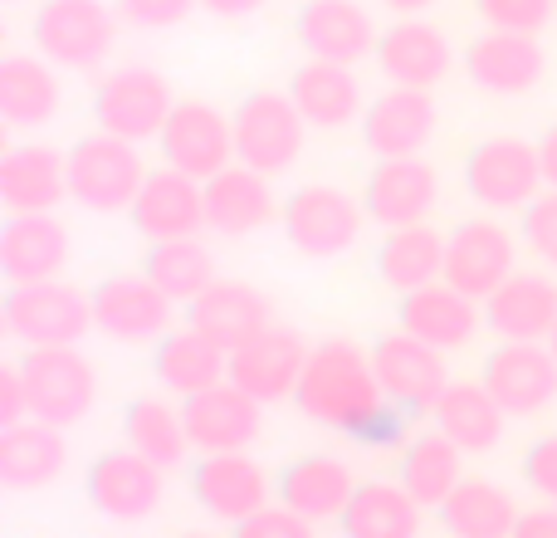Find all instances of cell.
I'll return each instance as SVG.
<instances>
[{
	"label": "cell",
	"instance_id": "obj_15",
	"mask_svg": "<svg viewBox=\"0 0 557 538\" xmlns=\"http://www.w3.org/2000/svg\"><path fill=\"white\" fill-rule=\"evenodd\" d=\"M367 216L386 231L396 225H421L431 221L435 201H441V172L425 162L421 152L416 157H376L372 176L362 186Z\"/></svg>",
	"mask_w": 557,
	"mask_h": 538
},
{
	"label": "cell",
	"instance_id": "obj_35",
	"mask_svg": "<svg viewBox=\"0 0 557 538\" xmlns=\"http://www.w3.org/2000/svg\"><path fill=\"white\" fill-rule=\"evenodd\" d=\"M288 94H294V103L304 108V118L318 133L347 127L362 113V84L352 78V64H333V59L308 54L288 78Z\"/></svg>",
	"mask_w": 557,
	"mask_h": 538
},
{
	"label": "cell",
	"instance_id": "obj_18",
	"mask_svg": "<svg viewBox=\"0 0 557 538\" xmlns=\"http://www.w3.org/2000/svg\"><path fill=\"white\" fill-rule=\"evenodd\" d=\"M484 382L499 396L509 416H539L557 402V353L543 343H513L504 338L490 357H484Z\"/></svg>",
	"mask_w": 557,
	"mask_h": 538
},
{
	"label": "cell",
	"instance_id": "obj_48",
	"mask_svg": "<svg viewBox=\"0 0 557 538\" xmlns=\"http://www.w3.org/2000/svg\"><path fill=\"white\" fill-rule=\"evenodd\" d=\"M29 421V387H25V367L20 363H0V426Z\"/></svg>",
	"mask_w": 557,
	"mask_h": 538
},
{
	"label": "cell",
	"instance_id": "obj_53",
	"mask_svg": "<svg viewBox=\"0 0 557 538\" xmlns=\"http://www.w3.org/2000/svg\"><path fill=\"white\" fill-rule=\"evenodd\" d=\"M548 347H553V353H557V323H553V338H548Z\"/></svg>",
	"mask_w": 557,
	"mask_h": 538
},
{
	"label": "cell",
	"instance_id": "obj_1",
	"mask_svg": "<svg viewBox=\"0 0 557 538\" xmlns=\"http://www.w3.org/2000/svg\"><path fill=\"white\" fill-rule=\"evenodd\" d=\"M298 412L318 426H333V431H362L367 421L386 412V387L376 377L372 353H362L357 343L347 338H327L308 353V367L298 377V392H294Z\"/></svg>",
	"mask_w": 557,
	"mask_h": 538
},
{
	"label": "cell",
	"instance_id": "obj_21",
	"mask_svg": "<svg viewBox=\"0 0 557 538\" xmlns=\"http://www.w3.org/2000/svg\"><path fill=\"white\" fill-rule=\"evenodd\" d=\"M435 98L431 88L392 84L362 108V143L376 157H416L431 147L435 137Z\"/></svg>",
	"mask_w": 557,
	"mask_h": 538
},
{
	"label": "cell",
	"instance_id": "obj_22",
	"mask_svg": "<svg viewBox=\"0 0 557 538\" xmlns=\"http://www.w3.org/2000/svg\"><path fill=\"white\" fill-rule=\"evenodd\" d=\"M69 231L54 211H10L0 225V274L10 284L59 279L69 265Z\"/></svg>",
	"mask_w": 557,
	"mask_h": 538
},
{
	"label": "cell",
	"instance_id": "obj_39",
	"mask_svg": "<svg viewBox=\"0 0 557 538\" xmlns=\"http://www.w3.org/2000/svg\"><path fill=\"white\" fill-rule=\"evenodd\" d=\"M421 514L425 504L401 480H362L337 524L352 538H411L421 529Z\"/></svg>",
	"mask_w": 557,
	"mask_h": 538
},
{
	"label": "cell",
	"instance_id": "obj_30",
	"mask_svg": "<svg viewBox=\"0 0 557 538\" xmlns=\"http://www.w3.org/2000/svg\"><path fill=\"white\" fill-rule=\"evenodd\" d=\"M284 206H274V186L264 172L245 162H231L225 172L206 176V225L221 235H255L264 225H274V216Z\"/></svg>",
	"mask_w": 557,
	"mask_h": 538
},
{
	"label": "cell",
	"instance_id": "obj_43",
	"mask_svg": "<svg viewBox=\"0 0 557 538\" xmlns=\"http://www.w3.org/2000/svg\"><path fill=\"white\" fill-rule=\"evenodd\" d=\"M480 20L490 29H523V35H539L548 29L557 0H474Z\"/></svg>",
	"mask_w": 557,
	"mask_h": 538
},
{
	"label": "cell",
	"instance_id": "obj_36",
	"mask_svg": "<svg viewBox=\"0 0 557 538\" xmlns=\"http://www.w3.org/2000/svg\"><path fill=\"white\" fill-rule=\"evenodd\" d=\"M59 64H49L45 54H5L0 59V118L10 127H45L64 103L59 88Z\"/></svg>",
	"mask_w": 557,
	"mask_h": 538
},
{
	"label": "cell",
	"instance_id": "obj_11",
	"mask_svg": "<svg viewBox=\"0 0 557 538\" xmlns=\"http://www.w3.org/2000/svg\"><path fill=\"white\" fill-rule=\"evenodd\" d=\"M88 500L103 519L113 524H143L162 510L166 500V470L147 461L143 451L123 445V451H103L88 465Z\"/></svg>",
	"mask_w": 557,
	"mask_h": 538
},
{
	"label": "cell",
	"instance_id": "obj_14",
	"mask_svg": "<svg viewBox=\"0 0 557 538\" xmlns=\"http://www.w3.org/2000/svg\"><path fill=\"white\" fill-rule=\"evenodd\" d=\"M182 412H186V431H191V445L201 455L211 451H250L255 436L264 426V402L250 396L240 382H215L206 392L182 396Z\"/></svg>",
	"mask_w": 557,
	"mask_h": 538
},
{
	"label": "cell",
	"instance_id": "obj_12",
	"mask_svg": "<svg viewBox=\"0 0 557 538\" xmlns=\"http://www.w3.org/2000/svg\"><path fill=\"white\" fill-rule=\"evenodd\" d=\"M162 157L191 176H215L235 162V118L221 113L206 98H176L172 118H166L162 137H157Z\"/></svg>",
	"mask_w": 557,
	"mask_h": 538
},
{
	"label": "cell",
	"instance_id": "obj_25",
	"mask_svg": "<svg viewBox=\"0 0 557 538\" xmlns=\"http://www.w3.org/2000/svg\"><path fill=\"white\" fill-rule=\"evenodd\" d=\"M294 35L304 45V54L333 59V64H357V59L376 54L382 29L372 25L367 5H357V0H308L294 20Z\"/></svg>",
	"mask_w": 557,
	"mask_h": 538
},
{
	"label": "cell",
	"instance_id": "obj_9",
	"mask_svg": "<svg viewBox=\"0 0 557 538\" xmlns=\"http://www.w3.org/2000/svg\"><path fill=\"white\" fill-rule=\"evenodd\" d=\"M176 98H172V84H166L157 69L147 64H127V69H113V74L98 84L94 94V118L103 133H117L127 143H157L172 118Z\"/></svg>",
	"mask_w": 557,
	"mask_h": 538
},
{
	"label": "cell",
	"instance_id": "obj_28",
	"mask_svg": "<svg viewBox=\"0 0 557 538\" xmlns=\"http://www.w3.org/2000/svg\"><path fill=\"white\" fill-rule=\"evenodd\" d=\"M69 201V152L49 143H20L0 157V206L10 211H54Z\"/></svg>",
	"mask_w": 557,
	"mask_h": 538
},
{
	"label": "cell",
	"instance_id": "obj_27",
	"mask_svg": "<svg viewBox=\"0 0 557 538\" xmlns=\"http://www.w3.org/2000/svg\"><path fill=\"white\" fill-rule=\"evenodd\" d=\"M186 323H196L201 333H211L225 353H235V347H245L250 338H260L274 318H270V298L255 284H245V279H211V284L186 304Z\"/></svg>",
	"mask_w": 557,
	"mask_h": 538
},
{
	"label": "cell",
	"instance_id": "obj_20",
	"mask_svg": "<svg viewBox=\"0 0 557 538\" xmlns=\"http://www.w3.org/2000/svg\"><path fill=\"white\" fill-rule=\"evenodd\" d=\"M465 69H470V78L484 94L519 98L543 84L548 54H543L539 35H523V29H484V35H474L470 49H465Z\"/></svg>",
	"mask_w": 557,
	"mask_h": 538
},
{
	"label": "cell",
	"instance_id": "obj_32",
	"mask_svg": "<svg viewBox=\"0 0 557 538\" xmlns=\"http://www.w3.org/2000/svg\"><path fill=\"white\" fill-rule=\"evenodd\" d=\"M352 494H357L352 465L337 461V455H298V461H288L284 475H278V500L294 504V510L308 514L313 524L343 519Z\"/></svg>",
	"mask_w": 557,
	"mask_h": 538
},
{
	"label": "cell",
	"instance_id": "obj_4",
	"mask_svg": "<svg viewBox=\"0 0 557 538\" xmlns=\"http://www.w3.org/2000/svg\"><path fill=\"white\" fill-rule=\"evenodd\" d=\"M117 5L108 0H45L35 15V49L59 69L94 74L117 45Z\"/></svg>",
	"mask_w": 557,
	"mask_h": 538
},
{
	"label": "cell",
	"instance_id": "obj_13",
	"mask_svg": "<svg viewBox=\"0 0 557 538\" xmlns=\"http://www.w3.org/2000/svg\"><path fill=\"white\" fill-rule=\"evenodd\" d=\"M372 363H376V377H382L386 396H392V406H406V412H431V406L441 402V392L450 387L445 347L425 343V338L406 333V328L376 338Z\"/></svg>",
	"mask_w": 557,
	"mask_h": 538
},
{
	"label": "cell",
	"instance_id": "obj_6",
	"mask_svg": "<svg viewBox=\"0 0 557 538\" xmlns=\"http://www.w3.org/2000/svg\"><path fill=\"white\" fill-rule=\"evenodd\" d=\"M367 201H352L343 186H298L294 196L278 211V225H284V241L294 245L304 260H337L357 245V235L367 231Z\"/></svg>",
	"mask_w": 557,
	"mask_h": 538
},
{
	"label": "cell",
	"instance_id": "obj_49",
	"mask_svg": "<svg viewBox=\"0 0 557 538\" xmlns=\"http://www.w3.org/2000/svg\"><path fill=\"white\" fill-rule=\"evenodd\" d=\"M513 538H557V500H543L539 510H523L513 524Z\"/></svg>",
	"mask_w": 557,
	"mask_h": 538
},
{
	"label": "cell",
	"instance_id": "obj_40",
	"mask_svg": "<svg viewBox=\"0 0 557 538\" xmlns=\"http://www.w3.org/2000/svg\"><path fill=\"white\" fill-rule=\"evenodd\" d=\"M396 480H401L406 490H411L416 500L425 504V510H441V504L450 500L455 485L465 480V451L441 431V426H435V431H425V436H416V441H406Z\"/></svg>",
	"mask_w": 557,
	"mask_h": 538
},
{
	"label": "cell",
	"instance_id": "obj_29",
	"mask_svg": "<svg viewBox=\"0 0 557 538\" xmlns=\"http://www.w3.org/2000/svg\"><path fill=\"white\" fill-rule=\"evenodd\" d=\"M484 323L513 343H548L557 323V284L533 269H513L490 298H484Z\"/></svg>",
	"mask_w": 557,
	"mask_h": 538
},
{
	"label": "cell",
	"instance_id": "obj_5",
	"mask_svg": "<svg viewBox=\"0 0 557 538\" xmlns=\"http://www.w3.org/2000/svg\"><path fill=\"white\" fill-rule=\"evenodd\" d=\"M308 118L294 103V94H274V88H255L235 108V162L255 167L264 176H284L288 167L304 157L308 143Z\"/></svg>",
	"mask_w": 557,
	"mask_h": 538
},
{
	"label": "cell",
	"instance_id": "obj_33",
	"mask_svg": "<svg viewBox=\"0 0 557 538\" xmlns=\"http://www.w3.org/2000/svg\"><path fill=\"white\" fill-rule=\"evenodd\" d=\"M431 421L460 445L465 455H484L504 441L509 412L499 406V396L490 392V382H450L441 392V402L431 406Z\"/></svg>",
	"mask_w": 557,
	"mask_h": 538
},
{
	"label": "cell",
	"instance_id": "obj_2",
	"mask_svg": "<svg viewBox=\"0 0 557 538\" xmlns=\"http://www.w3.org/2000/svg\"><path fill=\"white\" fill-rule=\"evenodd\" d=\"M147 182V167L137 143L117 133H88L69 147V201H78L94 216H117L133 211L137 192Z\"/></svg>",
	"mask_w": 557,
	"mask_h": 538
},
{
	"label": "cell",
	"instance_id": "obj_41",
	"mask_svg": "<svg viewBox=\"0 0 557 538\" xmlns=\"http://www.w3.org/2000/svg\"><path fill=\"white\" fill-rule=\"evenodd\" d=\"M123 436L133 451H143L147 461H157L162 470L182 465L186 455L196 451L191 445V431H186V412L162 396H137L123 416Z\"/></svg>",
	"mask_w": 557,
	"mask_h": 538
},
{
	"label": "cell",
	"instance_id": "obj_47",
	"mask_svg": "<svg viewBox=\"0 0 557 538\" xmlns=\"http://www.w3.org/2000/svg\"><path fill=\"white\" fill-rule=\"evenodd\" d=\"M523 480L539 500H557V436H543V441L529 445L523 455Z\"/></svg>",
	"mask_w": 557,
	"mask_h": 538
},
{
	"label": "cell",
	"instance_id": "obj_8",
	"mask_svg": "<svg viewBox=\"0 0 557 538\" xmlns=\"http://www.w3.org/2000/svg\"><path fill=\"white\" fill-rule=\"evenodd\" d=\"M465 186H470V196L484 211H523L548 186L539 143H529L519 133L484 137L465 157Z\"/></svg>",
	"mask_w": 557,
	"mask_h": 538
},
{
	"label": "cell",
	"instance_id": "obj_26",
	"mask_svg": "<svg viewBox=\"0 0 557 538\" xmlns=\"http://www.w3.org/2000/svg\"><path fill=\"white\" fill-rule=\"evenodd\" d=\"M69 470V441L64 426H49L39 416L15 426H0V485L10 494L49 490Z\"/></svg>",
	"mask_w": 557,
	"mask_h": 538
},
{
	"label": "cell",
	"instance_id": "obj_34",
	"mask_svg": "<svg viewBox=\"0 0 557 538\" xmlns=\"http://www.w3.org/2000/svg\"><path fill=\"white\" fill-rule=\"evenodd\" d=\"M152 372L166 392L191 396V392H206V387H215V382L231 377V353H225L211 333H201L196 323H186V328H172L166 338H157Z\"/></svg>",
	"mask_w": 557,
	"mask_h": 538
},
{
	"label": "cell",
	"instance_id": "obj_51",
	"mask_svg": "<svg viewBox=\"0 0 557 538\" xmlns=\"http://www.w3.org/2000/svg\"><path fill=\"white\" fill-rule=\"evenodd\" d=\"M539 152H543V176H548V186H557V123L539 137Z\"/></svg>",
	"mask_w": 557,
	"mask_h": 538
},
{
	"label": "cell",
	"instance_id": "obj_7",
	"mask_svg": "<svg viewBox=\"0 0 557 538\" xmlns=\"http://www.w3.org/2000/svg\"><path fill=\"white\" fill-rule=\"evenodd\" d=\"M25 367V387H29V416L49 426H78L88 421L98 402V372L78 343H49V347H25L20 357Z\"/></svg>",
	"mask_w": 557,
	"mask_h": 538
},
{
	"label": "cell",
	"instance_id": "obj_45",
	"mask_svg": "<svg viewBox=\"0 0 557 538\" xmlns=\"http://www.w3.org/2000/svg\"><path fill=\"white\" fill-rule=\"evenodd\" d=\"M235 534H245V538H304V534H313V519L298 514L294 504L270 500L264 510H255L250 519L235 524Z\"/></svg>",
	"mask_w": 557,
	"mask_h": 538
},
{
	"label": "cell",
	"instance_id": "obj_3",
	"mask_svg": "<svg viewBox=\"0 0 557 538\" xmlns=\"http://www.w3.org/2000/svg\"><path fill=\"white\" fill-rule=\"evenodd\" d=\"M0 323L15 343L49 347V343H84L94 328V294L64 279H35V284H10L0 304Z\"/></svg>",
	"mask_w": 557,
	"mask_h": 538
},
{
	"label": "cell",
	"instance_id": "obj_17",
	"mask_svg": "<svg viewBox=\"0 0 557 538\" xmlns=\"http://www.w3.org/2000/svg\"><path fill=\"white\" fill-rule=\"evenodd\" d=\"M513 265H519V245L490 216L460 221L445 235V279L455 289H465V294H474L480 304L513 274Z\"/></svg>",
	"mask_w": 557,
	"mask_h": 538
},
{
	"label": "cell",
	"instance_id": "obj_38",
	"mask_svg": "<svg viewBox=\"0 0 557 538\" xmlns=\"http://www.w3.org/2000/svg\"><path fill=\"white\" fill-rule=\"evenodd\" d=\"M519 500L484 475H465L441 504V524L455 538H509L519 524Z\"/></svg>",
	"mask_w": 557,
	"mask_h": 538
},
{
	"label": "cell",
	"instance_id": "obj_10",
	"mask_svg": "<svg viewBox=\"0 0 557 538\" xmlns=\"http://www.w3.org/2000/svg\"><path fill=\"white\" fill-rule=\"evenodd\" d=\"M176 298L152 274H113L94 289V328L113 343H157L172 333Z\"/></svg>",
	"mask_w": 557,
	"mask_h": 538
},
{
	"label": "cell",
	"instance_id": "obj_31",
	"mask_svg": "<svg viewBox=\"0 0 557 538\" xmlns=\"http://www.w3.org/2000/svg\"><path fill=\"white\" fill-rule=\"evenodd\" d=\"M480 318H484L480 298L455 289L450 279H435V284H421V289H411V294H401V328L425 338V343L445 347V353L470 343V338L480 333Z\"/></svg>",
	"mask_w": 557,
	"mask_h": 538
},
{
	"label": "cell",
	"instance_id": "obj_42",
	"mask_svg": "<svg viewBox=\"0 0 557 538\" xmlns=\"http://www.w3.org/2000/svg\"><path fill=\"white\" fill-rule=\"evenodd\" d=\"M143 269L176 298V304H191V298L215 279V255L206 250L196 235H182V241H152Z\"/></svg>",
	"mask_w": 557,
	"mask_h": 538
},
{
	"label": "cell",
	"instance_id": "obj_24",
	"mask_svg": "<svg viewBox=\"0 0 557 538\" xmlns=\"http://www.w3.org/2000/svg\"><path fill=\"white\" fill-rule=\"evenodd\" d=\"M455 64V49L441 25L421 15H401L392 29L376 39V69L386 84H411V88H435Z\"/></svg>",
	"mask_w": 557,
	"mask_h": 538
},
{
	"label": "cell",
	"instance_id": "obj_23",
	"mask_svg": "<svg viewBox=\"0 0 557 538\" xmlns=\"http://www.w3.org/2000/svg\"><path fill=\"white\" fill-rule=\"evenodd\" d=\"M308 353L313 347L294 333V328H264L260 338H250L245 347L231 353V382H240L250 396L270 402H288L298 392V377L308 367Z\"/></svg>",
	"mask_w": 557,
	"mask_h": 538
},
{
	"label": "cell",
	"instance_id": "obj_44",
	"mask_svg": "<svg viewBox=\"0 0 557 538\" xmlns=\"http://www.w3.org/2000/svg\"><path fill=\"white\" fill-rule=\"evenodd\" d=\"M523 241L548 269H557V186L539 192L523 206Z\"/></svg>",
	"mask_w": 557,
	"mask_h": 538
},
{
	"label": "cell",
	"instance_id": "obj_37",
	"mask_svg": "<svg viewBox=\"0 0 557 538\" xmlns=\"http://www.w3.org/2000/svg\"><path fill=\"white\" fill-rule=\"evenodd\" d=\"M376 279L392 294H411L421 284L445 279V235L435 225H396L376 245Z\"/></svg>",
	"mask_w": 557,
	"mask_h": 538
},
{
	"label": "cell",
	"instance_id": "obj_16",
	"mask_svg": "<svg viewBox=\"0 0 557 538\" xmlns=\"http://www.w3.org/2000/svg\"><path fill=\"white\" fill-rule=\"evenodd\" d=\"M133 225L147 245L152 241H182V235H201L206 231V182L182 167H157L147 172L143 192L133 201Z\"/></svg>",
	"mask_w": 557,
	"mask_h": 538
},
{
	"label": "cell",
	"instance_id": "obj_52",
	"mask_svg": "<svg viewBox=\"0 0 557 538\" xmlns=\"http://www.w3.org/2000/svg\"><path fill=\"white\" fill-rule=\"evenodd\" d=\"M392 15H425V10L435 5V0H382Z\"/></svg>",
	"mask_w": 557,
	"mask_h": 538
},
{
	"label": "cell",
	"instance_id": "obj_19",
	"mask_svg": "<svg viewBox=\"0 0 557 538\" xmlns=\"http://www.w3.org/2000/svg\"><path fill=\"white\" fill-rule=\"evenodd\" d=\"M191 494L201 500V510L221 524H240L250 519L255 510L274 500V485L264 475L260 461H250L245 451H211L196 461V475H191Z\"/></svg>",
	"mask_w": 557,
	"mask_h": 538
},
{
	"label": "cell",
	"instance_id": "obj_50",
	"mask_svg": "<svg viewBox=\"0 0 557 538\" xmlns=\"http://www.w3.org/2000/svg\"><path fill=\"white\" fill-rule=\"evenodd\" d=\"M270 0H201V10L206 15H215V20H245V15H255V10H264Z\"/></svg>",
	"mask_w": 557,
	"mask_h": 538
},
{
	"label": "cell",
	"instance_id": "obj_46",
	"mask_svg": "<svg viewBox=\"0 0 557 538\" xmlns=\"http://www.w3.org/2000/svg\"><path fill=\"white\" fill-rule=\"evenodd\" d=\"M113 5L123 15V25L133 29H176L191 20V10L201 0H113Z\"/></svg>",
	"mask_w": 557,
	"mask_h": 538
}]
</instances>
